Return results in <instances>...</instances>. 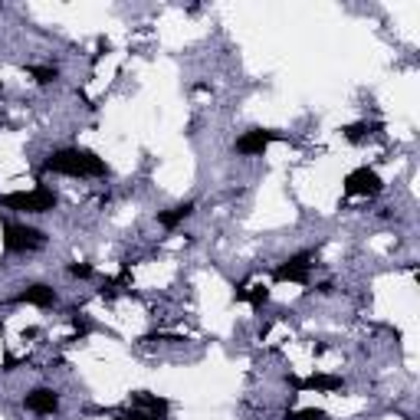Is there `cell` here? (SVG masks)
<instances>
[{
  "mask_svg": "<svg viewBox=\"0 0 420 420\" xmlns=\"http://www.w3.org/2000/svg\"><path fill=\"white\" fill-rule=\"evenodd\" d=\"M381 177L378 171L371 168H355L348 177H345V194L348 197H374V194H381Z\"/></svg>",
  "mask_w": 420,
  "mask_h": 420,
  "instance_id": "cell-4",
  "label": "cell"
},
{
  "mask_svg": "<svg viewBox=\"0 0 420 420\" xmlns=\"http://www.w3.org/2000/svg\"><path fill=\"white\" fill-rule=\"evenodd\" d=\"M282 135L280 131H269V129H253V131H246V135H240L236 138V154H263L273 145V141H280Z\"/></svg>",
  "mask_w": 420,
  "mask_h": 420,
  "instance_id": "cell-6",
  "label": "cell"
},
{
  "mask_svg": "<svg viewBox=\"0 0 420 420\" xmlns=\"http://www.w3.org/2000/svg\"><path fill=\"white\" fill-rule=\"evenodd\" d=\"M309 269H312V253H296L286 263L273 269L276 282H309Z\"/></svg>",
  "mask_w": 420,
  "mask_h": 420,
  "instance_id": "cell-5",
  "label": "cell"
},
{
  "mask_svg": "<svg viewBox=\"0 0 420 420\" xmlns=\"http://www.w3.org/2000/svg\"><path fill=\"white\" fill-rule=\"evenodd\" d=\"M135 404H138L141 410H148V414H158V417L168 414V401H164V397L148 394V391H138V394H135Z\"/></svg>",
  "mask_w": 420,
  "mask_h": 420,
  "instance_id": "cell-11",
  "label": "cell"
},
{
  "mask_svg": "<svg viewBox=\"0 0 420 420\" xmlns=\"http://www.w3.org/2000/svg\"><path fill=\"white\" fill-rule=\"evenodd\" d=\"M47 243L43 230L36 227H26V223H3V246L10 253H26V250H40Z\"/></svg>",
  "mask_w": 420,
  "mask_h": 420,
  "instance_id": "cell-3",
  "label": "cell"
},
{
  "mask_svg": "<svg viewBox=\"0 0 420 420\" xmlns=\"http://www.w3.org/2000/svg\"><path fill=\"white\" fill-rule=\"evenodd\" d=\"M0 207L17 210V213H47V210L56 207V197L47 187H36V191H13V194H3L0 197Z\"/></svg>",
  "mask_w": 420,
  "mask_h": 420,
  "instance_id": "cell-2",
  "label": "cell"
},
{
  "mask_svg": "<svg viewBox=\"0 0 420 420\" xmlns=\"http://www.w3.org/2000/svg\"><path fill=\"white\" fill-rule=\"evenodd\" d=\"M115 420H125V417H122V414H118V417H115Z\"/></svg>",
  "mask_w": 420,
  "mask_h": 420,
  "instance_id": "cell-17",
  "label": "cell"
},
{
  "mask_svg": "<svg viewBox=\"0 0 420 420\" xmlns=\"http://www.w3.org/2000/svg\"><path fill=\"white\" fill-rule=\"evenodd\" d=\"M266 299H269V289L266 286H253V289H246V286H240L236 289V302H250V305H266Z\"/></svg>",
  "mask_w": 420,
  "mask_h": 420,
  "instance_id": "cell-12",
  "label": "cell"
},
{
  "mask_svg": "<svg viewBox=\"0 0 420 420\" xmlns=\"http://www.w3.org/2000/svg\"><path fill=\"white\" fill-rule=\"evenodd\" d=\"M43 171L66 177H102L105 161L95 152H86V148H59L43 161Z\"/></svg>",
  "mask_w": 420,
  "mask_h": 420,
  "instance_id": "cell-1",
  "label": "cell"
},
{
  "mask_svg": "<svg viewBox=\"0 0 420 420\" xmlns=\"http://www.w3.org/2000/svg\"><path fill=\"white\" fill-rule=\"evenodd\" d=\"M70 273L76 280H89V276H92V266H89V263H72Z\"/></svg>",
  "mask_w": 420,
  "mask_h": 420,
  "instance_id": "cell-16",
  "label": "cell"
},
{
  "mask_svg": "<svg viewBox=\"0 0 420 420\" xmlns=\"http://www.w3.org/2000/svg\"><path fill=\"white\" fill-rule=\"evenodd\" d=\"M30 76H33L40 86H49V82L59 79V72L53 70V66H30Z\"/></svg>",
  "mask_w": 420,
  "mask_h": 420,
  "instance_id": "cell-13",
  "label": "cell"
},
{
  "mask_svg": "<svg viewBox=\"0 0 420 420\" xmlns=\"http://www.w3.org/2000/svg\"><path fill=\"white\" fill-rule=\"evenodd\" d=\"M286 420H325V410L322 407H305V410H299V414H286Z\"/></svg>",
  "mask_w": 420,
  "mask_h": 420,
  "instance_id": "cell-14",
  "label": "cell"
},
{
  "mask_svg": "<svg viewBox=\"0 0 420 420\" xmlns=\"http://www.w3.org/2000/svg\"><path fill=\"white\" fill-rule=\"evenodd\" d=\"M17 302L49 309V305H56V289H53V286H47V282H33V286H26V289L17 292Z\"/></svg>",
  "mask_w": 420,
  "mask_h": 420,
  "instance_id": "cell-8",
  "label": "cell"
},
{
  "mask_svg": "<svg viewBox=\"0 0 420 420\" xmlns=\"http://www.w3.org/2000/svg\"><path fill=\"white\" fill-rule=\"evenodd\" d=\"M368 135H371V125H348V129H345V138L348 141H355V145H358V141H364L368 138Z\"/></svg>",
  "mask_w": 420,
  "mask_h": 420,
  "instance_id": "cell-15",
  "label": "cell"
},
{
  "mask_svg": "<svg viewBox=\"0 0 420 420\" xmlns=\"http://www.w3.org/2000/svg\"><path fill=\"white\" fill-rule=\"evenodd\" d=\"M289 385L296 387V391H322V394H332V391H341V378H335V374H312V378H296V374H289Z\"/></svg>",
  "mask_w": 420,
  "mask_h": 420,
  "instance_id": "cell-7",
  "label": "cell"
},
{
  "mask_svg": "<svg viewBox=\"0 0 420 420\" xmlns=\"http://www.w3.org/2000/svg\"><path fill=\"white\" fill-rule=\"evenodd\" d=\"M26 410H33V414H56L59 410V394L56 391H49V387H36V391H30L26 394Z\"/></svg>",
  "mask_w": 420,
  "mask_h": 420,
  "instance_id": "cell-9",
  "label": "cell"
},
{
  "mask_svg": "<svg viewBox=\"0 0 420 420\" xmlns=\"http://www.w3.org/2000/svg\"><path fill=\"white\" fill-rule=\"evenodd\" d=\"M194 213V200H187V204H177V207H171V210H161L158 213V223H161L164 230H175L181 220H187Z\"/></svg>",
  "mask_w": 420,
  "mask_h": 420,
  "instance_id": "cell-10",
  "label": "cell"
}]
</instances>
